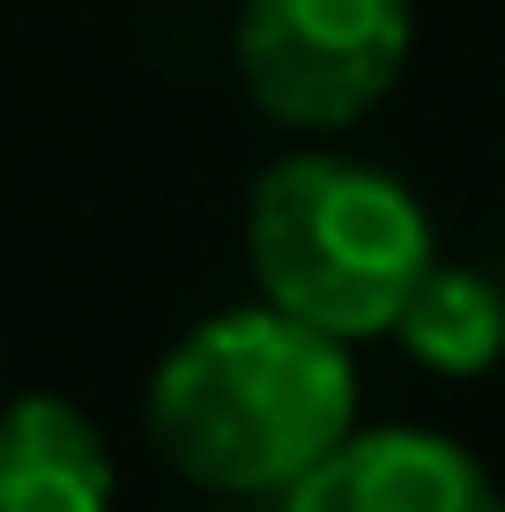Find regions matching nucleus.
Returning a JSON list of instances; mask_svg holds the SVG:
<instances>
[{
	"label": "nucleus",
	"mask_w": 505,
	"mask_h": 512,
	"mask_svg": "<svg viewBox=\"0 0 505 512\" xmlns=\"http://www.w3.org/2000/svg\"><path fill=\"white\" fill-rule=\"evenodd\" d=\"M364 379L350 342L268 297L194 320L142 386V431L194 498L275 505L357 431Z\"/></svg>",
	"instance_id": "f257e3e1"
},
{
	"label": "nucleus",
	"mask_w": 505,
	"mask_h": 512,
	"mask_svg": "<svg viewBox=\"0 0 505 512\" xmlns=\"http://www.w3.org/2000/svg\"><path fill=\"white\" fill-rule=\"evenodd\" d=\"M431 260L439 223L424 193L342 141H290L246 186L253 297L350 349L387 342Z\"/></svg>",
	"instance_id": "f03ea898"
},
{
	"label": "nucleus",
	"mask_w": 505,
	"mask_h": 512,
	"mask_svg": "<svg viewBox=\"0 0 505 512\" xmlns=\"http://www.w3.org/2000/svg\"><path fill=\"white\" fill-rule=\"evenodd\" d=\"M416 0H238L231 75L290 141H342L409 75Z\"/></svg>",
	"instance_id": "7ed1b4c3"
},
{
	"label": "nucleus",
	"mask_w": 505,
	"mask_h": 512,
	"mask_svg": "<svg viewBox=\"0 0 505 512\" xmlns=\"http://www.w3.org/2000/svg\"><path fill=\"white\" fill-rule=\"evenodd\" d=\"M275 512H505L498 475L476 446L431 423H357Z\"/></svg>",
	"instance_id": "20e7f679"
},
{
	"label": "nucleus",
	"mask_w": 505,
	"mask_h": 512,
	"mask_svg": "<svg viewBox=\"0 0 505 512\" xmlns=\"http://www.w3.org/2000/svg\"><path fill=\"white\" fill-rule=\"evenodd\" d=\"M0 512H119V461L67 394L0 401Z\"/></svg>",
	"instance_id": "39448f33"
},
{
	"label": "nucleus",
	"mask_w": 505,
	"mask_h": 512,
	"mask_svg": "<svg viewBox=\"0 0 505 512\" xmlns=\"http://www.w3.org/2000/svg\"><path fill=\"white\" fill-rule=\"evenodd\" d=\"M424 379H491L505 364V275L431 260L387 334Z\"/></svg>",
	"instance_id": "423d86ee"
},
{
	"label": "nucleus",
	"mask_w": 505,
	"mask_h": 512,
	"mask_svg": "<svg viewBox=\"0 0 505 512\" xmlns=\"http://www.w3.org/2000/svg\"><path fill=\"white\" fill-rule=\"evenodd\" d=\"M194 512H275V505H246V498H201Z\"/></svg>",
	"instance_id": "0eeeda50"
}]
</instances>
